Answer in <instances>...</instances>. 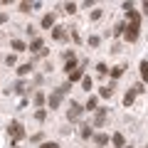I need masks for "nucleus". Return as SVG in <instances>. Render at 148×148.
I'll list each match as a JSON object with an SVG mask.
<instances>
[{"mask_svg": "<svg viewBox=\"0 0 148 148\" xmlns=\"http://www.w3.org/2000/svg\"><path fill=\"white\" fill-rule=\"evenodd\" d=\"M106 119H109V109H96V119H94V126H104Z\"/></svg>", "mask_w": 148, "mask_h": 148, "instance_id": "7", "label": "nucleus"}, {"mask_svg": "<svg viewBox=\"0 0 148 148\" xmlns=\"http://www.w3.org/2000/svg\"><path fill=\"white\" fill-rule=\"evenodd\" d=\"M42 37H35V40H32V42H30V47H27V49H30V52H37V54H40V52H42Z\"/></svg>", "mask_w": 148, "mask_h": 148, "instance_id": "11", "label": "nucleus"}, {"mask_svg": "<svg viewBox=\"0 0 148 148\" xmlns=\"http://www.w3.org/2000/svg\"><path fill=\"white\" fill-rule=\"evenodd\" d=\"M35 104H37V106L45 104V94H42V91H37V94H35Z\"/></svg>", "mask_w": 148, "mask_h": 148, "instance_id": "29", "label": "nucleus"}, {"mask_svg": "<svg viewBox=\"0 0 148 148\" xmlns=\"http://www.w3.org/2000/svg\"><path fill=\"white\" fill-rule=\"evenodd\" d=\"M123 32H126V22H119V25L114 27V35H116V37H121Z\"/></svg>", "mask_w": 148, "mask_h": 148, "instance_id": "23", "label": "nucleus"}, {"mask_svg": "<svg viewBox=\"0 0 148 148\" xmlns=\"http://www.w3.org/2000/svg\"><path fill=\"white\" fill-rule=\"evenodd\" d=\"M133 101H136V94H133V91L128 89V91H126V96H123V106H131Z\"/></svg>", "mask_w": 148, "mask_h": 148, "instance_id": "22", "label": "nucleus"}, {"mask_svg": "<svg viewBox=\"0 0 148 148\" xmlns=\"http://www.w3.org/2000/svg\"><path fill=\"white\" fill-rule=\"evenodd\" d=\"M10 47L15 49V52H25V49H27V45L22 42V40H12V42H10Z\"/></svg>", "mask_w": 148, "mask_h": 148, "instance_id": "18", "label": "nucleus"}, {"mask_svg": "<svg viewBox=\"0 0 148 148\" xmlns=\"http://www.w3.org/2000/svg\"><path fill=\"white\" fill-rule=\"evenodd\" d=\"M141 27H133V25H126V32H123V40H126V42H136L138 40V35H141Z\"/></svg>", "mask_w": 148, "mask_h": 148, "instance_id": "4", "label": "nucleus"}, {"mask_svg": "<svg viewBox=\"0 0 148 148\" xmlns=\"http://www.w3.org/2000/svg\"><path fill=\"white\" fill-rule=\"evenodd\" d=\"M40 25H42L45 30H49V27H54V25H57V15H54V12H47V15L42 17V22H40Z\"/></svg>", "mask_w": 148, "mask_h": 148, "instance_id": "8", "label": "nucleus"}, {"mask_svg": "<svg viewBox=\"0 0 148 148\" xmlns=\"http://www.w3.org/2000/svg\"><path fill=\"white\" fill-rule=\"evenodd\" d=\"M123 69H126V67H123V64H119V67H111V82H116L119 77H121V74H123Z\"/></svg>", "mask_w": 148, "mask_h": 148, "instance_id": "17", "label": "nucleus"}, {"mask_svg": "<svg viewBox=\"0 0 148 148\" xmlns=\"http://www.w3.org/2000/svg\"><path fill=\"white\" fill-rule=\"evenodd\" d=\"M17 8H20V12H32V10H30V8H32V3H20Z\"/></svg>", "mask_w": 148, "mask_h": 148, "instance_id": "30", "label": "nucleus"}, {"mask_svg": "<svg viewBox=\"0 0 148 148\" xmlns=\"http://www.w3.org/2000/svg\"><path fill=\"white\" fill-rule=\"evenodd\" d=\"M79 136H82V138H91V136H94V131H91L89 123H84V126L79 128Z\"/></svg>", "mask_w": 148, "mask_h": 148, "instance_id": "19", "label": "nucleus"}, {"mask_svg": "<svg viewBox=\"0 0 148 148\" xmlns=\"http://www.w3.org/2000/svg\"><path fill=\"white\" fill-rule=\"evenodd\" d=\"M131 91H133V94H143V91H146V86H143V82H138V84H133V86H131Z\"/></svg>", "mask_w": 148, "mask_h": 148, "instance_id": "25", "label": "nucleus"}, {"mask_svg": "<svg viewBox=\"0 0 148 148\" xmlns=\"http://www.w3.org/2000/svg\"><path fill=\"white\" fill-rule=\"evenodd\" d=\"M8 136L12 138V146L10 148H17V141L25 138V128H22V123L20 121H10V126H8Z\"/></svg>", "mask_w": 148, "mask_h": 148, "instance_id": "2", "label": "nucleus"}, {"mask_svg": "<svg viewBox=\"0 0 148 148\" xmlns=\"http://www.w3.org/2000/svg\"><path fill=\"white\" fill-rule=\"evenodd\" d=\"M52 37L57 40V42H64V40H67V27L54 25V27H52Z\"/></svg>", "mask_w": 148, "mask_h": 148, "instance_id": "6", "label": "nucleus"}, {"mask_svg": "<svg viewBox=\"0 0 148 148\" xmlns=\"http://www.w3.org/2000/svg\"><path fill=\"white\" fill-rule=\"evenodd\" d=\"M69 91V82L67 84H62V86H57V89L49 94V99H47V104H49V111L52 109H59V104H62V99H64V94Z\"/></svg>", "mask_w": 148, "mask_h": 148, "instance_id": "1", "label": "nucleus"}, {"mask_svg": "<svg viewBox=\"0 0 148 148\" xmlns=\"http://www.w3.org/2000/svg\"><path fill=\"white\" fill-rule=\"evenodd\" d=\"M82 79H84V64L77 67L74 72H69V84H72V82H82Z\"/></svg>", "mask_w": 148, "mask_h": 148, "instance_id": "9", "label": "nucleus"}, {"mask_svg": "<svg viewBox=\"0 0 148 148\" xmlns=\"http://www.w3.org/2000/svg\"><path fill=\"white\" fill-rule=\"evenodd\" d=\"M126 17H128V22H131L133 27H141V15H138L136 10H131V12H126Z\"/></svg>", "mask_w": 148, "mask_h": 148, "instance_id": "14", "label": "nucleus"}, {"mask_svg": "<svg viewBox=\"0 0 148 148\" xmlns=\"http://www.w3.org/2000/svg\"><path fill=\"white\" fill-rule=\"evenodd\" d=\"M138 69H141V82L146 84V82H148V62H146V59H141V64H138Z\"/></svg>", "mask_w": 148, "mask_h": 148, "instance_id": "15", "label": "nucleus"}, {"mask_svg": "<svg viewBox=\"0 0 148 148\" xmlns=\"http://www.w3.org/2000/svg\"><path fill=\"white\" fill-rule=\"evenodd\" d=\"M91 138H94L96 146H106V143H109V136H106V133H94Z\"/></svg>", "mask_w": 148, "mask_h": 148, "instance_id": "16", "label": "nucleus"}, {"mask_svg": "<svg viewBox=\"0 0 148 148\" xmlns=\"http://www.w3.org/2000/svg\"><path fill=\"white\" fill-rule=\"evenodd\" d=\"M123 148H131V146H123Z\"/></svg>", "mask_w": 148, "mask_h": 148, "instance_id": "37", "label": "nucleus"}, {"mask_svg": "<svg viewBox=\"0 0 148 148\" xmlns=\"http://www.w3.org/2000/svg\"><path fill=\"white\" fill-rule=\"evenodd\" d=\"M35 119H37V121H45V119H47V111H45V109H37L35 111Z\"/></svg>", "mask_w": 148, "mask_h": 148, "instance_id": "26", "label": "nucleus"}, {"mask_svg": "<svg viewBox=\"0 0 148 148\" xmlns=\"http://www.w3.org/2000/svg\"><path fill=\"white\" fill-rule=\"evenodd\" d=\"M5 22H8V15H5V12H0V25H5Z\"/></svg>", "mask_w": 148, "mask_h": 148, "instance_id": "35", "label": "nucleus"}, {"mask_svg": "<svg viewBox=\"0 0 148 148\" xmlns=\"http://www.w3.org/2000/svg\"><path fill=\"white\" fill-rule=\"evenodd\" d=\"M64 59H67V62H64V69H67V74H69V72H74V69H77V57H74L72 49L64 54Z\"/></svg>", "mask_w": 148, "mask_h": 148, "instance_id": "5", "label": "nucleus"}, {"mask_svg": "<svg viewBox=\"0 0 148 148\" xmlns=\"http://www.w3.org/2000/svg\"><path fill=\"white\" fill-rule=\"evenodd\" d=\"M111 143H114V148H123V146H126L123 133H114V136H111Z\"/></svg>", "mask_w": 148, "mask_h": 148, "instance_id": "12", "label": "nucleus"}, {"mask_svg": "<svg viewBox=\"0 0 148 148\" xmlns=\"http://www.w3.org/2000/svg\"><path fill=\"white\" fill-rule=\"evenodd\" d=\"M123 10H126V12L133 10V3H131V0H128V3H123Z\"/></svg>", "mask_w": 148, "mask_h": 148, "instance_id": "34", "label": "nucleus"}, {"mask_svg": "<svg viewBox=\"0 0 148 148\" xmlns=\"http://www.w3.org/2000/svg\"><path fill=\"white\" fill-rule=\"evenodd\" d=\"M40 148H59V143L57 141H49V143H42Z\"/></svg>", "mask_w": 148, "mask_h": 148, "instance_id": "33", "label": "nucleus"}, {"mask_svg": "<svg viewBox=\"0 0 148 148\" xmlns=\"http://www.w3.org/2000/svg\"><path fill=\"white\" fill-rule=\"evenodd\" d=\"M99 42H101V37H96V35L89 37V45H91V47H99Z\"/></svg>", "mask_w": 148, "mask_h": 148, "instance_id": "31", "label": "nucleus"}, {"mask_svg": "<svg viewBox=\"0 0 148 148\" xmlns=\"http://www.w3.org/2000/svg\"><path fill=\"white\" fill-rule=\"evenodd\" d=\"M114 86H116V82H111V84L101 86V89H99V96H104V99H111V94H114Z\"/></svg>", "mask_w": 148, "mask_h": 148, "instance_id": "10", "label": "nucleus"}, {"mask_svg": "<svg viewBox=\"0 0 148 148\" xmlns=\"http://www.w3.org/2000/svg\"><path fill=\"white\" fill-rule=\"evenodd\" d=\"M96 72H99L101 77H104V74H109V67H106L104 62H99V64H96Z\"/></svg>", "mask_w": 148, "mask_h": 148, "instance_id": "27", "label": "nucleus"}, {"mask_svg": "<svg viewBox=\"0 0 148 148\" xmlns=\"http://www.w3.org/2000/svg\"><path fill=\"white\" fill-rule=\"evenodd\" d=\"M32 72V64L27 62V64H20V67H17V74H20V77H27V74Z\"/></svg>", "mask_w": 148, "mask_h": 148, "instance_id": "21", "label": "nucleus"}, {"mask_svg": "<svg viewBox=\"0 0 148 148\" xmlns=\"http://www.w3.org/2000/svg\"><path fill=\"white\" fill-rule=\"evenodd\" d=\"M84 109L96 111V109H99V99H96V96H89V101H86V106H84Z\"/></svg>", "mask_w": 148, "mask_h": 148, "instance_id": "20", "label": "nucleus"}, {"mask_svg": "<svg viewBox=\"0 0 148 148\" xmlns=\"http://www.w3.org/2000/svg\"><path fill=\"white\" fill-rule=\"evenodd\" d=\"M101 15H104V10H91V15H89V17H91V20H99Z\"/></svg>", "mask_w": 148, "mask_h": 148, "instance_id": "32", "label": "nucleus"}, {"mask_svg": "<svg viewBox=\"0 0 148 148\" xmlns=\"http://www.w3.org/2000/svg\"><path fill=\"white\" fill-rule=\"evenodd\" d=\"M141 8H143V12H146V15H148V0H146V3H143Z\"/></svg>", "mask_w": 148, "mask_h": 148, "instance_id": "36", "label": "nucleus"}, {"mask_svg": "<svg viewBox=\"0 0 148 148\" xmlns=\"http://www.w3.org/2000/svg\"><path fill=\"white\" fill-rule=\"evenodd\" d=\"M82 86H84V89L89 91L91 86H94V82H91V77H84V79H82Z\"/></svg>", "mask_w": 148, "mask_h": 148, "instance_id": "28", "label": "nucleus"}, {"mask_svg": "<svg viewBox=\"0 0 148 148\" xmlns=\"http://www.w3.org/2000/svg\"><path fill=\"white\" fill-rule=\"evenodd\" d=\"M64 12H67V15H74V12H77V3H67V5H64Z\"/></svg>", "mask_w": 148, "mask_h": 148, "instance_id": "24", "label": "nucleus"}, {"mask_svg": "<svg viewBox=\"0 0 148 148\" xmlns=\"http://www.w3.org/2000/svg\"><path fill=\"white\" fill-rule=\"evenodd\" d=\"M82 114H84V106L77 104V101H69V109H67V119L69 121H79Z\"/></svg>", "mask_w": 148, "mask_h": 148, "instance_id": "3", "label": "nucleus"}, {"mask_svg": "<svg viewBox=\"0 0 148 148\" xmlns=\"http://www.w3.org/2000/svg\"><path fill=\"white\" fill-rule=\"evenodd\" d=\"M10 91H15V94H25V91H27V84L20 79V82H15V84H12ZM10 91H5V94H10Z\"/></svg>", "mask_w": 148, "mask_h": 148, "instance_id": "13", "label": "nucleus"}]
</instances>
